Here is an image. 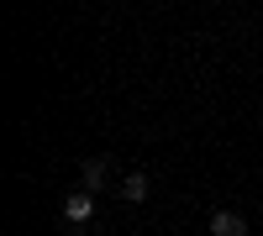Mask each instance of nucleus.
<instances>
[{
    "label": "nucleus",
    "instance_id": "obj_1",
    "mask_svg": "<svg viewBox=\"0 0 263 236\" xmlns=\"http://www.w3.org/2000/svg\"><path fill=\"white\" fill-rule=\"evenodd\" d=\"M105 179H111V163H105V158H84V163H79V184H84V195L105 189Z\"/></svg>",
    "mask_w": 263,
    "mask_h": 236
},
{
    "label": "nucleus",
    "instance_id": "obj_2",
    "mask_svg": "<svg viewBox=\"0 0 263 236\" xmlns=\"http://www.w3.org/2000/svg\"><path fill=\"white\" fill-rule=\"evenodd\" d=\"M90 216H95V195H84V189H79V195L63 200V221H69V226H84Z\"/></svg>",
    "mask_w": 263,
    "mask_h": 236
},
{
    "label": "nucleus",
    "instance_id": "obj_3",
    "mask_svg": "<svg viewBox=\"0 0 263 236\" xmlns=\"http://www.w3.org/2000/svg\"><path fill=\"white\" fill-rule=\"evenodd\" d=\"M211 236H248V216H237V210H216V216H211Z\"/></svg>",
    "mask_w": 263,
    "mask_h": 236
},
{
    "label": "nucleus",
    "instance_id": "obj_4",
    "mask_svg": "<svg viewBox=\"0 0 263 236\" xmlns=\"http://www.w3.org/2000/svg\"><path fill=\"white\" fill-rule=\"evenodd\" d=\"M121 200H132V205H142V200H147V174H137V168H132V174L121 179Z\"/></svg>",
    "mask_w": 263,
    "mask_h": 236
}]
</instances>
